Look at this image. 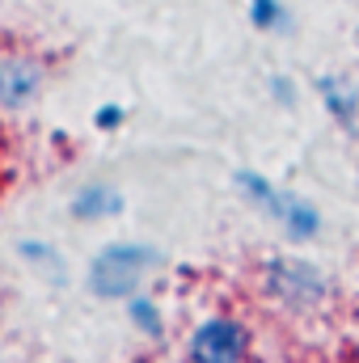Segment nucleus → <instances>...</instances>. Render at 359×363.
<instances>
[{
	"mask_svg": "<svg viewBox=\"0 0 359 363\" xmlns=\"http://www.w3.org/2000/svg\"><path fill=\"white\" fill-rule=\"evenodd\" d=\"M279 228L287 233V241H296V245H304V241H313L317 233H321V211L313 207V203H304V199H287V207H283V216H279Z\"/></svg>",
	"mask_w": 359,
	"mask_h": 363,
	"instance_id": "8",
	"label": "nucleus"
},
{
	"mask_svg": "<svg viewBox=\"0 0 359 363\" xmlns=\"http://www.w3.org/2000/svg\"><path fill=\"white\" fill-rule=\"evenodd\" d=\"M47 85V64L34 55H0V110H26Z\"/></svg>",
	"mask_w": 359,
	"mask_h": 363,
	"instance_id": "4",
	"label": "nucleus"
},
{
	"mask_svg": "<svg viewBox=\"0 0 359 363\" xmlns=\"http://www.w3.org/2000/svg\"><path fill=\"white\" fill-rule=\"evenodd\" d=\"M161 267V250L144 241H110L89 262V291L97 300H127L140 291L144 274Z\"/></svg>",
	"mask_w": 359,
	"mask_h": 363,
	"instance_id": "1",
	"label": "nucleus"
},
{
	"mask_svg": "<svg viewBox=\"0 0 359 363\" xmlns=\"http://www.w3.org/2000/svg\"><path fill=\"white\" fill-rule=\"evenodd\" d=\"M233 186L258 207V211H267L270 220H279L283 216V207H287V199L292 194H283L279 186H270V178H263V174H254V169H237L233 174Z\"/></svg>",
	"mask_w": 359,
	"mask_h": 363,
	"instance_id": "7",
	"label": "nucleus"
},
{
	"mask_svg": "<svg viewBox=\"0 0 359 363\" xmlns=\"http://www.w3.org/2000/svg\"><path fill=\"white\" fill-rule=\"evenodd\" d=\"M68 211H72L81 224H89V220H106V216L127 211V199H123V190L110 186V182H89V186H81V190L72 194Z\"/></svg>",
	"mask_w": 359,
	"mask_h": 363,
	"instance_id": "5",
	"label": "nucleus"
},
{
	"mask_svg": "<svg viewBox=\"0 0 359 363\" xmlns=\"http://www.w3.org/2000/svg\"><path fill=\"white\" fill-rule=\"evenodd\" d=\"M270 97H275L283 110H292V106H296V85H292L287 77H270Z\"/></svg>",
	"mask_w": 359,
	"mask_h": 363,
	"instance_id": "13",
	"label": "nucleus"
},
{
	"mask_svg": "<svg viewBox=\"0 0 359 363\" xmlns=\"http://www.w3.org/2000/svg\"><path fill=\"white\" fill-rule=\"evenodd\" d=\"M250 26L263 34H287L292 30V13L279 0H250Z\"/></svg>",
	"mask_w": 359,
	"mask_h": 363,
	"instance_id": "11",
	"label": "nucleus"
},
{
	"mask_svg": "<svg viewBox=\"0 0 359 363\" xmlns=\"http://www.w3.org/2000/svg\"><path fill=\"white\" fill-rule=\"evenodd\" d=\"M127 317H131V325L144 334V338H165V317H161V308H157V300H148V296H127Z\"/></svg>",
	"mask_w": 359,
	"mask_h": 363,
	"instance_id": "9",
	"label": "nucleus"
},
{
	"mask_svg": "<svg viewBox=\"0 0 359 363\" xmlns=\"http://www.w3.org/2000/svg\"><path fill=\"white\" fill-rule=\"evenodd\" d=\"M250 347H254V334L245 321L237 317H207L190 342H186V359L190 363H237V359H250Z\"/></svg>",
	"mask_w": 359,
	"mask_h": 363,
	"instance_id": "3",
	"label": "nucleus"
},
{
	"mask_svg": "<svg viewBox=\"0 0 359 363\" xmlns=\"http://www.w3.org/2000/svg\"><path fill=\"white\" fill-rule=\"evenodd\" d=\"M317 93H321V101H326V110L347 127V131H355V110H359V89L355 81H347V77H317Z\"/></svg>",
	"mask_w": 359,
	"mask_h": 363,
	"instance_id": "6",
	"label": "nucleus"
},
{
	"mask_svg": "<svg viewBox=\"0 0 359 363\" xmlns=\"http://www.w3.org/2000/svg\"><path fill=\"white\" fill-rule=\"evenodd\" d=\"M17 254H21L34 271H47L51 283H64V258H60L55 245H47V241H17Z\"/></svg>",
	"mask_w": 359,
	"mask_h": 363,
	"instance_id": "10",
	"label": "nucleus"
},
{
	"mask_svg": "<svg viewBox=\"0 0 359 363\" xmlns=\"http://www.w3.org/2000/svg\"><path fill=\"white\" fill-rule=\"evenodd\" d=\"M263 291H267L270 300H279L283 308L304 313V308H317L330 296V283H326V274L317 271L313 262L279 254V258L263 262Z\"/></svg>",
	"mask_w": 359,
	"mask_h": 363,
	"instance_id": "2",
	"label": "nucleus"
},
{
	"mask_svg": "<svg viewBox=\"0 0 359 363\" xmlns=\"http://www.w3.org/2000/svg\"><path fill=\"white\" fill-rule=\"evenodd\" d=\"M123 123H127V110H123V106H114V101L97 106V114H93V127H97V131H118Z\"/></svg>",
	"mask_w": 359,
	"mask_h": 363,
	"instance_id": "12",
	"label": "nucleus"
}]
</instances>
